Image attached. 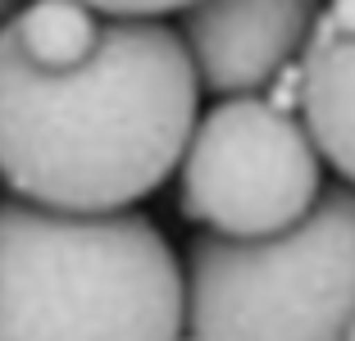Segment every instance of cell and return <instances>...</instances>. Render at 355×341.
<instances>
[{
    "label": "cell",
    "mask_w": 355,
    "mask_h": 341,
    "mask_svg": "<svg viewBox=\"0 0 355 341\" xmlns=\"http://www.w3.org/2000/svg\"><path fill=\"white\" fill-rule=\"evenodd\" d=\"M200 91L187 37L159 19L105 14L69 55L0 28V182L55 209H132L178 173Z\"/></svg>",
    "instance_id": "1"
},
{
    "label": "cell",
    "mask_w": 355,
    "mask_h": 341,
    "mask_svg": "<svg viewBox=\"0 0 355 341\" xmlns=\"http://www.w3.org/2000/svg\"><path fill=\"white\" fill-rule=\"evenodd\" d=\"M187 269L137 209L0 200V341H182Z\"/></svg>",
    "instance_id": "2"
},
{
    "label": "cell",
    "mask_w": 355,
    "mask_h": 341,
    "mask_svg": "<svg viewBox=\"0 0 355 341\" xmlns=\"http://www.w3.org/2000/svg\"><path fill=\"white\" fill-rule=\"evenodd\" d=\"M355 319V186L333 182L273 237L187 246L182 341H346Z\"/></svg>",
    "instance_id": "3"
},
{
    "label": "cell",
    "mask_w": 355,
    "mask_h": 341,
    "mask_svg": "<svg viewBox=\"0 0 355 341\" xmlns=\"http://www.w3.org/2000/svg\"><path fill=\"white\" fill-rule=\"evenodd\" d=\"M324 191V155L301 114L269 96H223L178 164V214L219 237H273Z\"/></svg>",
    "instance_id": "4"
},
{
    "label": "cell",
    "mask_w": 355,
    "mask_h": 341,
    "mask_svg": "<svg viewBox=\"0 0 355 341\" xmlns=\"http://www.w3.org/2000/svg\"><path fill=\"white\" fill-rule=\"evenodd\" d=\"M328 0H196L182 10V37L209 96H260L305 55Z\"/></svg>",
    "instance_id": "5"
},
{
    "label": "cell",
    "mask_w": 355,
    "mask_h": 341,
    "mask_svg": "<svg viewBox=\"0 0 355 341\" xmlns=\"http://www.w3.org/2000/svg\"><path fill=\"white\" fill-rule=\"evenodd\" d=\"M301 119L319 155L355 186V0H328L301 55Z\"/></svg>",
    "instance_id": "6"
},
{
    "label": "cell",
    "mask_w": 355,
    "mask_h": 341,
    "mask_svg": "<svg viewBox=\"0 0 355 341\" xmlns=\"http://www.w3.org/2000/svg\"><path fill=\"white\" fill-rule=\"evenodd\" d=\"M87 5L101 14H128V19H168V14H182L196 0H87Z\"/></svg>",
    "instance_id": "7"
},
{
    "label": "cell",
    "mask_w": 355,
    "mask_h": 341,
    "mask_svg": "<svg viewBox=\"0 0 355 341\" xmlns=\"http://www.w3.org/2000/svg\"><path fill=\"white\" fill-rule=\"evenodd\" d=\"M260 96H269L278 110L301 114V96H305V69H301V60H292L287 69H278V78H273V82L264 87Z\"/></svg>",
    "instance_id": "8"
},
{
    "label": "cell",
    "mask_w": 355,
    "mask_h": 341,
    "mask_svg": "<svg viewBox=\"0 0 355 341\" xmlns=\"http://www.w3.org/2000/svg\"><path fill=\"white\" fill-rule=\"evenodd\" d=\"M23 5H28V0H0V28H5V23H10L14 14L23 10Z\"/></svg>",
    "instance_id": "9"
},
{
    "label": "cell",
    "mask_w": 355,
    "mask_h": 341,
    "mask_svg": "<svg viewBox=\"0 0 355 341\" xmlns=\"http://www.w3.org/2000/svg\"><path fill=\"white\" fill-rule=\"evenodd\" d=\"M346 341H355V319H351V328H346Z\"/></svg>",
    "instance_id": "10"
}]
</instances>
